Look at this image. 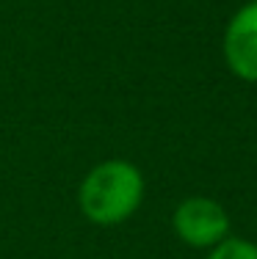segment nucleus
I'll use <instances>...</instances> for the list:
<instances>
[{
	"mask_svg": "<svg viewBox=\"0 0 257 259\" xmlns=\"http://www.w3.org/2000/svg\"><path fill=\"white\" fill-rule=\"evenodd\" d=\"M144 199V177L130 160H105L81 182L78 204L97 226H119L133 218Z\"/></svg>",
	"mask_w": 257,
	"mask_h": 259,
	"instance_id": "1",
	"label": "nucleus"
},
{
	"mask_svg": "<svg viewBox=\"0 0 257 259\" xmlns=\"http://www.w3.org/2000/svg\"><path fill=\"white\" fill-rule=\"evenodd\" d=\"M174 234L191 248H213L230 237V215L216 199L188 196L171 215Z\"/></svg>",
	"mask_w": 257,
	"mask_h": 259,
	"instance_id": "2",
	"label": "nucleus"
},
{
	"mask_svg": "<svg viewBox=\"0 0 257 259\" xmlns=\"http://www.w3.org/2000/svg\"><path fill=\"white\" fill-rule=\"evenodd\" d=\"M222 50L232 75L257 83V0H249L230 17Z\"/></svg>",
	"mask_w": 257,
	"mask_h": 259,
	"instance_id": "3",
	"label": "nucleus"
},
{
	"mask_svg": "<svg viewBox=\"0 0 257 259\" xmlns=\"http://www.w3.org/2000/svg\"><path fill=\"white\" fill-rule=\"evenodd\" d=\"M205 259H257V243L243 237H224L218 245L207 248Z\"/></svg>",
	"mask_w": 257,
	"mask_h": 259,
	"instance_id": "4",
	"label": "nucleus"
}]
</instances>
